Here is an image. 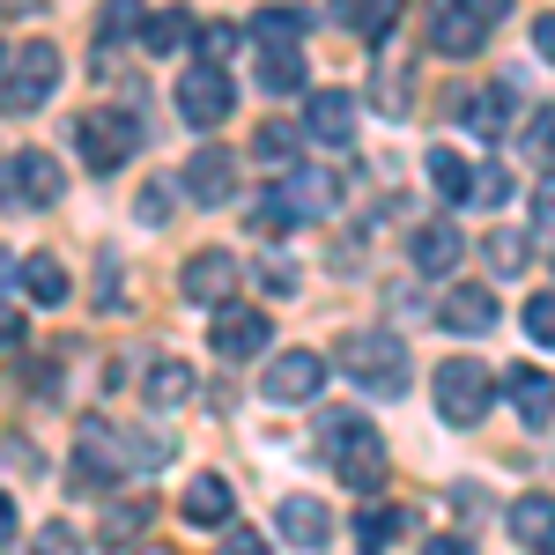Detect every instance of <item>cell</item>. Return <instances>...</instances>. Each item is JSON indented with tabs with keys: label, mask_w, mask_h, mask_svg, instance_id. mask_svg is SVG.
<instances>
[{
	"label": "cell",
	"mask_w": 555,
	"mask_h": 555,
	"mask_svg": "<svg viewBox=\"0 0 555 555\" xmlns=\"http://www.w3.org/2000/svg\"><path fill=\"white\" fill-rule=\"evenodd\" d=\"M171 460V437L164 429H119L104 415H89L75 429V489H104V481H127Z\"/></svg>",
	"instance_id": "obj_1"
},
{
	"label": "cell",
	"mask_w": 555,
	"mask_h": 555,
	"mask_svg": "<svg viewBox=\"0 0 555 555\" xmlns=\"http://www.w3.org/2000/svg\"><path fill=\"white\" fill-rule=\"evenodd\" d=\"M319 452H326V467L341 474L356 496H378V481H385V444H378V429L363 423V415H319Z\"/></svg>",
	"instance_id": "obj_2"
},
{
	"label": "cell",
	"mask_w": 555,
	"mask_h": 555,
	"mask_svg": "<svg viewBox=\"0 0 555 555\" xmlns=\"http://www.w3.org/2000/svg\"><path fill=\"white\" fill-rule=\"evenodd\" d=\"M341 371L356 378V392H371V400H400L408 378H415V371H408V341H400V334H378V326L341 341Z\"/></svg>",
	"instance_id": "obj_3"
},
{
	"label": "cell",
	"mask_w": 555,
	"mask_h": 555,
	"mask_svg": "<svg viewBox=\"0 0 555 555\" xmlns=\"http://www.w3.org/2000/svg\"><path fill=\"white\" fill-rule=\"evenodd\" d=\"M52 82H60V44L30 38L8 60V75H0V119H30L44 96H52Z\"/></svg>",
	"instance_id": "obj_4"
},
{
	"label": "cell",
	"mask_w": 555,
	"mask_h": 555,
	"mask_svg": "<svg viewBox=\"0 0 555 555\" xmlns=\"http://www.w3.org/2000/svg\"><path fill=\"white\" fill-rule=\"evenodd\" d=\"M437 415L452 429H474L489 415V400H496V378H489V363H474V356H452V363H437Z\"/></svg>",
	"instance_id": "obj_5"
},
{
	"label": "cell",
	"mask_w": 555,
	"mask_h": 555,
	"mask_svg": "<svg viewBox=\"0 0 555 555\" xmlns=\"http://www.w3.org/2000/svg\"><path fill=\"white\" fill-rule=\"evenodd\" d=\"M496 15H504V0H481V8H474V0H452V8H437L423 23V44L444 52V60H474L481 38L496 30Z\"/></svg>",
	"instance_id": "obj_6"
},
{
	"label": "cell",
	"mask_w": 555,
	"mask_h": 555,
	"mask_svg": "<svg viewBox=\"0 0 555 555\" xmlns=\"http://www.w3.org/2000/svg\"><path fill=\"white\" fill-rule=\"evenodd\" d=\"M237 282H245V259L222 253V245L193 253V259H185V274H178L185 304H208V311H230V304H237Z\"/></svg>",
	"instance_id": "obj_7"
},
{
	"label": "cell",
	"mask_w": 555,
	"mask_h": 555,
	"mask_svg": "<svg viewBox=\"0 0 555 555\" xmlns=\"http://www.w3.org/2000/svg\"><path fill=\"white\" fill-rule=\"evenodd\" d=\"M133 119H119V112H89V119H75V149H82L89 171H119L133 156Z\"/></svg>",
	"instance_id": "obj_8"
},
{
	"label": "cell",
	"mask_w": 555,
	"mask_h": 555,
	"mask_svg": "<svg viewBox=\"0 0 555 555\" xmlns=\"http://www.w3.org/2000/svg\"><path fill=\"white\" fill-rule=\"evenodd\" d=\"M230 104H237V89H230L222 67H185V75H178V112H185V127H222Z\"/></svg>",
	"instance_id": "obj_9"
},
{
	"label": "cell",
	"mask_w": 555,
	"mask_h": 555,
	"mask_svg": "<svg viewBox=\"0 0 555 555\" xmlns=\"http://www.w3.org/2000/svg\"><path fill=\"white\" fill-rule=\"evenodd\" d=\"M0 185H8V201H15V208H52L67 178H60V164H52L44 149H15V156H8V171H0Z\"/></svg>",
	"instance_id": "obj_10"
},
{
	"label": "cell",
	"mask_w": 555,
	"mask_h": 555,
	"mask_svg": "<svg viewBox=\"0 0 555 555\" xmlns=\"http://www.w3.org/2000/svg\"><path fill=\"white\" fill-rule=\"evenodd\" d=\"M452 119L467 133H481V141H496V133H512V119H518V96L504 82H489V89H460L452 96Z\"/></svg>",
	"instance_id": "obj_11"
},
{
	"label": "cell",
	"mask_w": 555,
	"mask_h": 555,
	"mask_svg": "<svg viewBox=\"0 0 555 555\" xmlns=\"http://www.w3.org/2000/svg\"><path fill=\"white\" fill-rule=\"evenodd\" d=\"M267 334H274V326H267V311H253V304H230V311H215V356H222V363H253L259 348H267Z\"/></svg>",
	"instance_id": "obj_12"
},
{
	"label": "cell",
	"mask_w": 555,
	"mask_h": 555,
	"mask_svg": "<svg viewBox=\"0 0 555 555\" xmlns=\"http://www.w3.org/2000/svg\"><path fill=\"white\" fill-rule=\"evenodd\" d=\"M304 133H311L319 149H348V141H356V89H311Z\"/></svg>",
	"instance_id": "obj_13"
},
{
	"label": "cell",
	"mask_w": 555,
	"mask_h": 555,
	"mask_svg": "<svg viewBox=\"0 0 555 555\" xmlns=\"http://www.w3.org/2000/svg\"><path fill=\"white\" fill-rule=\"evenodd\" d=\"M267 400H289V408H297V400H319V385H326V356H311V348H289V356H274V363H267Z\"/></svg>",
	"instance_id": "obj_14"
},
{
	"label": "cell",
	"mask_w": 555,
	"mask_h": 555,
	"mask_svg": "<svg viewBox=\"0 0 555 555\" xmlns=\"http://www.w3.org/2000/svg\"><path fill=\"white\" fill-rule=\"evenodd\" d=\"M237 193V156L230 149H201L193 164H185V201L193 208H222Z\"/></svg>",
	"instance_id": "obj_15"
},
{
	"label": "cell",
	"mask_w": 555,
	"mask_h": 555,
	"mask_svg": "<svg viewBox=\"0 0 555 555\" xmlns=\"http://www.w3.org/2000/svg\"><path fill=\"white\" fill-rule=\"evenodd\" d=\"M512 541L526 555H555V496L548 489H526V496H512Z\"/></svg>",
	"instance_id": "obj_16"
},
{
	"label": "cell",
	"mask_w": 555,
	"mask_h": 555,
	"mask_svg": "<svg viewBox=\"0 0 555 555\" xmlns=\"http://www.w3.org/2000/svg\"><path fill=\"white\" fill-rule=\"evenodd\" d=\"M274 193L289 201V215H297V222H319V215L341 208V178H334V171H289Z\"/></svg>",
	"instance_id": "obj_17"
},
{
	"label": "cell",
	"mask_w": 555,
	"mask_h": 555,
	"mask_svg": "<svg viewBox=\"0 0 555 555\" xmlns=\"http://www.w3.org/2000/svg\"><path fill=\"white\" fill-rule=\"evenodd\" d=\"M274 526H282V541H297L304 555L334 541V518H326V504H319V496H282V512H274Z\"/></svg>",
	"instance_id": "obj_18"
},
{
	"label": "cell",
	"mask_w": 555,
	"mask_h": 555,
	"mask_svg": "<svg viewBox=\"0 0 555 555\" xmlns=\"http://www.w3.org/2000/svg\"><path fill=\"white\" fill-rule=\"evenodd\" d=\"M460 253H467V237H460L452 222H423V230H415V245H408L415 274H452V267H460Z\"/></svg>",
	"instance_id": "obj_19"
},
{
	"label": "cell",
	"mask_w": 555,
	"mask_h": 555,
	"mask_svg": "<svg viewBox=\"0 0 555 555\" xmlns=\"http://www.w3.org/2000/svg\"><path fill=\"white\" fill-rule=\"evenodd\" d=\"M149 518H156L149 496H112V504H104V526H96V541H104V548H141Z\"/></svg>",
	"instance_id": "obj_20"
},
{
	"label": "cell",
	"mask_w": 555,
	"mask_h": 555,
	"mask_svg": "<svg viewBox=\"0 0 555 555\" xmlns=\"http://www.w3.org/2000/svg\"><path fill=\"white\" fill-rule=\"evenodd\" d=\"M504 392H512L518 423H533V429H541V423H548V415H555V378H548V371H541V363H518V371H512V385H504Z\"/></svg>",
	"instance_id": "obj_21"
},
{
	"label": "cell",
	"mask_w": 555,
	"mask_h": 555,
	"mask_svg": "<svg viewBox=\"0 0 555 555\" xmlns=\"http://www.w3.org/2000/svg\"><path fill=\"white\" fill-rule=\"evenodd\" d=\"M437 326L444 334H489L496 326V297L489 289H452V297L437 304Z\"/></svg>",
	"instance_id": "obj_22"
},
{
	"label": "cell",
	"mask_w": 555,
	"mask_h": 555,
	"mask_svg": "<svg viewBox=\"0 0 555 555\" xmlns=\"http://www.w3.org/2000/svg\"><path fill=\"white\" fill-rule=\"evenodd\" d=\"M141 392H149L156 408H185V400L201 392V378H193V363H178V356H156V363H149V378H141Z\"/></svg>",
	"instance_id": "obj_23"
},
{
	"label": "cell",
	"mask_w": 555,
	"mask_h": 555,
	"mask_svg": "<svg viewBox=\"0 0 555 555\" xmlns=\"http://www.w3.org/2000/svg\"><path fill=\"white\" fill-rule=\"evenodd\" d=\"M400 533H408V512H400V504H363V512H356V548L363 555H385Z\"/></svg>",
	"instance_id": "obj_24"
},
{
	"label": "cell",
	"mask_w": 555,
	"mask_h": 555,
	"mask_svg": "<svg viewBox=\"0 0 555 555\" xmlns=\"http://www.w3.org/2000/svg\"><path fill=\"white\" fill-rule=\"evenodd\" d=\"M259 89L267 96L304 89V44H259Z\"/></svg>",
	"instance_id": "obj_25"
},
{
	"label": "cell",
	"mask_w": 555,
	"mask_h": 555,
	"mask_svg": "<svg viewBox=\"0 0 555 555\" xmlns=\"http://www.w3.org/2000/svg\"><path fill=\"white\" fill-rule=\"evenodd\" d=\"M185 518L193 526H230V481L222 474H193L185 481Z\"/></svg>",
	"instance_id": "obj_26"
},
{
	"label": "cell",
	"mask_w": 555,
	"mask_h": 555,
	"mask_svg": "<svg viewBox=\"0 0 555 555\" xmlns=\"http://www.w3.org/2000/svg\"><path fill=\"white\" fill-rule=\"evenodd\" d=\"M133 38H141V52H178L185 44V15L178 8H141L133 15Z\"/></svg>",
	"instance_id": "obj_27"
},
{
	"label": "cell",
	"mask_w": 555,
	"mask_h": 555,
	"mask_svg": "<svg viewBox=\"0 0 555 555\" xmlns=\"http://www.w3.org/2000/svg\"><path fill=\"white\" fill-rule=\"evenodd\" d=\"M474 178L481 171H474L460 149H429V185H437L444 201H474Z\"/></svg>",
	"instance_id": "obj_28"
},
{
	"label": "cell",
	"mask_w": 555,
	"mask_h": 555,
	"mask_svg": "<svg viewBox=\"0 0 555 555\" xmlns=\"http://www.w3.org/2000/svg\"><path fill=\"white\" fill-rule=\"evenodd\" d=\"M23 289H30V304H67V267L52 253H30L23 259Z\"/></svg>",
	"instance_id": "obj_29"
},
{
	"label": "cell",
	"mask_w": 555,
	"mask_h": 555,
	"mask_svg": "<svg viewBox=\"0 0 555 555\" xmlns=\"http://www.w3.org/2000/svg\"><path fill=\"white\" fill-rule=\"evenodd\" d=\"M245 38L253 44H304V15L297 8H259L253 23H245Z\"/></svg>",
	"instance_id": "obj_30"
},
{
	"label": "cell",
	"mask_w": 555,
	"mask_h": 555,
	"mask_svg": "<svg viewBox=\"0 0 555 555\" xmlns=\"http://www.w3.org/2000/svg\"><path fill=\"white\" fill-rule=\"evenodd\" d=\"M245 230H253L259 245H274V237H289V230H297V215H289V201H282V193H259L253 215H245Z\"/></svg>",
	"instance_id": "obj_31"
},
{
	"label": "cell",
	"mask_w": 555,
	"mask_h": 555,
	"mask_svg": "<svg viewBox=\"0 0 555 555\" xmlns=\"http://www.w3.org/2000/svg\"><path fill=\"white\" fill-rule=\"evenodd\" d=\"M237 44H245V30H237V23H201V30H193V52H201V67H222Z\"/></svg>",
	"instance_id": "obj_32"
},
{
	"label": "cell",
	"mask_w": 555,
	"mask_h": 555,
	"mask_svg": "<svg viewBox=\"0 0 555 555\" xmlns=\"http://www.w3.org/2000/svg\"><path fill=\"white\" fill-rule=\"evenodd\" d=\"M297 141H304V133L289 127V119H267V127L253 133V156H259V164H289V156H297Z\"/></svg>",
	"instance_id": "obj_33"
},
{
	"label": "cell",
	"mask_w": 555,
	"mask_h": 555,
	"mask_svg": "<svg viewBox=\"0 0 555 555\" xmlns=\"http://www.w3.org/2000/svg\"><path fill=\"white\" fill-rule=\"evenodd\" d=\"M481 245H489V267H496V274H526V237H518V230H496V237H481Z\"/></svg>",
	"instance_id": "obj_34"
},
{
	"label": "cell",
	"mask_w": 555,
	"mask_h": 555,
	"mask_svg": "<svg viewBox=\"0 0 555 555\" xmlns=\"http://www.w3.org/2000/svg\"><path fill=\"white\" fill-rule=\"evenodd\" d=\"M89 541L67 526V518H52V526H38V541H30V555H82Z\"/></svg>",
	"instance_id": "obj_35"
},
{
	"label": "cell",
	"mask_w": 555,
	"mask_h": 555,
	"mask_svg": "<svg viewBox=\"0 0 555 555\" xmlns=\"http://www.w3.org/2000/svg\"><path fill=\"white\" fill-rule=\"evenodd\" d=\"M526 341H533V348H555V297H533V304H526Z\"/></svg>",
	"instance_id": "obj_36"
},
{
	"label": "cell",
	"mask_w": 555,
	"mask_h": 555,
	"mask_svg": "<svg viewBox=\"0 0 555 555\" xmlns=\"http://www.w3.org/2000/svg\"><path fill=\"white\" fill-rule=\"evenodd\" d=\"M171 185H178V178H149L141 201H133V215H141V222H164V215H171Z\"/></svg>",
	"instance_id": "obj_37"
},
{
	"label": "cell",
	"mask_w": 555,
	"mask_h": 555,
	"mask_svg": "<svg viewBox=\"0 0 555 555\" xmlns=\"http://www.w3.org/2000/svg\"><path fill=\"white\" fill-rule=\"evenodd\" d=\"M348 23H356V30H363V38H385V30H392V23H400V8H392V0H371V8H356V15H348Z\"/></svg>",
	"instance_id": "obj_38"
},
{
	"label": "cell",
	"mask_w": 555,
	"mask_h": 555,
	"mask_svg": "<svg viewBox=\"0 0 555 555\" xmlns=\"http://www.w3.org/2000/svg\"><path fill=\"white\" fill-rule=\"evenodd\" d=\"M474 201H481V208H496V201H512V171H496V164H489V171L474 178Z\"/></svg>",
	"instance_id": "obj_39"
},
{
	"label": "cell",
	"mask_w": 555,
	"mask_h": 555,
	"mask_svg": "<svg viewBox=\"0 0 555 555\" xmlns=\"http://www.w3.org/2000/svg\"><path fill=\"white\" fill-rule=\"evenodd\" d=\"M215 555H267V533H253V526H230Z\"/></svg>",
	"instance_id": "obj_40"
},
{
	"label": "cell",
	"mask_w": 555,
	"mask_h": 555,
	"mask_svg": "<svg viewBox=\"0 0 555 555\" xmlns=\"http://www.w3.org/2000/svg\"><path fill=\"white\" fill-rule=\"evenodd\" d=\"M96 311H119V259L104 253V267H96Z\"/></svg>",
	"instance_id": "obj_41"
},
{
	"label": "cell",
	"mask_w": 555,
	"mask_h": 555,
	"mask_svg": "<svg viewBox=\"0 0 555 555\" xmlns=\"http://www.w3.org/2000/svg\"><path fill=\"white\" fill-rule=\"evenodd\" d=\"M526 149H533V156H555V112L526 119Z\"/></svg>",
	"instance_id": "obj_42"
},
{
	"label": "cell",
	"mask_w": 555,
	"mask_h": 555,
	"mask_svg": "<svg viewBox=\"0 0 555 555\" xmlns=\"http://www.w3.org/2000/svg\"><path fill=\"white\" fill-rule=\"evenodd\" d=\"M259 282H267L274 297H289V289H297V274H289V259H259Z\"/></svg>",
	"instance_id": "obj_43"
},
{
	"label": "cell",
	"mask_w": 555,
	"mask_h": 555,
	"mask_svg": "<svg viewBox=\"0 0 555 555\" xmlns=\"http://www.w3.org/2000/svg\"><path fill=\"white\" fill-rule=\"evenodd\" d=\"M533 222H541V230H555V171L533 185Z\"/></svg>",
	"instance_id": "obj_44"
},
{
	"label": "cell",
	"mask_w": 555,
	"mask_h": 555,
	"mask_svg": "<svg viewBox=\"0 0 555 555\" xmlns=\"http://www.w3.org/2000/svg\"><path fill=\"white\" fill-rule=\"evenodd\" d=\"M423 555H481V548H474L467 533H429V541H423Z\"/></svg>",
	"instance_id": "obj_45"
},
{
	"label": "cell",
	"mask_w": 555,
	"mask_h": 555,
	"mask_svg": "<svg viewBox=\"0 0 555 555\" xmlns=\"http://www.w3.org/2000/svg\"><path fill=\"white\" fill-rule=\"evenodd\" d=\"M533 52L555 67V15H541V23H533Z\"/></svg>",
	"instance_id": "obj_46"
},
{
	"label": "cell",
	"mask_w": 555,
	"mask_h": 555,
	"mask_svg": "<svg viewBox=\"0 0 555 555\" xmlns=\"http://www.w3.org/2000/svg\"><path fill=\"white\" fill-rule=\"evenodd\" d=\"M8 541H15V496L0 489V548H8Z\"/></svg>",
	"instance_id": "obj_47"
},
{
	"label": "cell",
	"mask_w": 555,
	"mask_h": 555,
	"mask_svg": "<svg viewBox=\"0 0 555 555\" xmlns=\"http://www.w3.org/2000/svg\"><path fill=\"white\" fill-rule=\"evenodd\" d=\"M15 319H8V259H0V334H8Z\"/></svg>",
	"instance_id": "obj_48"
},
{
	"label": "cell",
	"mask_w": 555,
	"mask_h": 555,
	"mask_svg": "<svg viewBox=\"0 0 555 555\" xmlns=\"http://www.w3.org/2000/svg\"><path fill=\"white\" fill-rule=\"evenodd\" d=\"M133 555H178V548H171V541H141Z\"/></svg>",
	"instance_id": "obj_49"
},
{
	"label": "cell",
	"mask_w": 555,
	"mask_h": 555,
	"mask_svg": "<svg viewBox=\"0 0 555 555\" xmlns=\"http://www.w3.org/2000/svg\"><path fill=\"white\" fill-rule=\"evenodd\" d=\"M548 267H555V245H548Z\"/></svg>",
	"instance_id": "obj_50"
}]
</instances>
